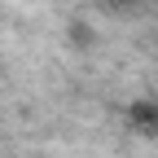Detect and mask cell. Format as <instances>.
Returning a JSON list of instances; mask_svg holds the SVG:
<instances>
[{
  "label": "cell",
  "mask_w": 158,
  "mask_h": 158,
  "mask_svg": "<svg viewBox=\"0 0 158 158\" xmlns=\"http://www.w3.org/2000/svg\"><path fill=\"white\" fill-rule=\"evenodd\" d=\"M132 118H136L145 132H158V106H136V114H132Z\"/></svg>",
  "instance_id": "cell-1"
}]
</instances>
